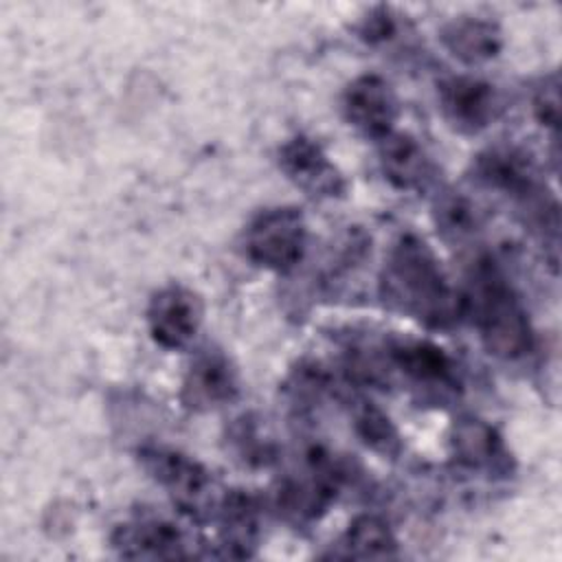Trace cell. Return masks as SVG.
Segmentation results:
<instances>
[{
	"instance_id": "24",
	"label": "cell",
	"mask_w": 562,
	"mask_h": 562,
	"mask_svg": "<svg viewBox=\"0 0 562 562\" xmlns=\"http://www.w3.org/2000/svg\"><path fill=\"white\" fill-rule=\"evenodd\" d=\"M397 31H400V24L393 11L384 4L369 9L367 15L360 18L356 26L358 37L369 46H382L386 42H393L397 37Z\"/></svg>"
},
{
	"instance_id": "23",
	"label": "cell",
	"mask_w": 562,
	"mask_h": 562,
	"mask_svg": "<svg viewBox=\"0 0 562 562\" xmlns=\"http://www.w3.org/2000/svg\"><path fill=\"white\" fill-rule=\"evenodd\" d=\"M531 112L536 116V121L551 130L553 134L558 132V123H560V77L558 72H549L544 75L531 97Z\"/></svg>"
},
{
	"instance_id": "22",
	"label": "cell",
	"mask_w": 562,
	"mask_h": 562,
	"mask_svg": "<svg viewBox=\"0 0 562 562\" xmlns=\"http://www.w3.org/2000/svg\"><path fill=\"white\" fill-rule=\"evenodd\" d=\"M329 389L331 375L316 362H299V367L292 369L283 384V391L296 411L312 408L329 393Z\"/></svg>"
},
{
	"instance_id": "8",
	"label": "cell",
	"mask_w": 562,
	"mask_h": 562,
	"mask_svg": "<svg viewBox=\"0 0 562 562\" xmlns=\"http://www.w3.org/2000/svg\"><path fill=\"white\" fill-rule=\"evenodd\" d=\"M149 336L167 351L187 349L198 336L204 321L200 294L182 283L158 288L145 310Z\"/></svg>"
},
{
	"instance_id": "19",
	"label": "cell",
	"mask_w": 562,
	"mask_h": 562,
	"mask_svg": "<svg viewBox=\"0 0 562 562\" xmlns=\"http://www.w3.org/2000/svg\"><path fill=\"white\" fill-rule=\"evenodd\" d=\"M432 220L441 237L450 244H465L481 231L479 206L461 191H439L432 204Z\"/></svg>"
},
{
	"instance_id": "10",
	"label": "cell",
	"mask_w": 562,
	"mask_h": 562,
	"mask_svg": "<svg viewBox=\"0 0 562 562\" xmlns=\"http://www.w3.org/2000/svg\"><path fill=\"white\" fill-rule=\"evenodd\" d=\"M281 173L312 200H338L347 193V180L336 162L314 138L294 134L277 149Z\"/></svg>"
},
{
	"instance_id": "3",
	"label": "cell",
	"mask_w": 562,
	"mask_h": 562,
	"mask_svg": "<svg viewBox=\"0 0 562 562\" xmlns=\"http://www.w3.org/2000/svg\"><path fill=\"white\" fill-rule=\"evenodd\" d=\"M345 481V463L325 446L314 443L301 452L296 470L279 481L274 505L288 522L299 527L312 525L329 512Z\"/></svg>"
},
{
	"instance_id": "12",
	"label": "cell",
	"mask_w": 562,
	"mask_h": 562,
	"mask_svg": "<svg viewBox=\"0 0 562 562\" xmlns=\"http://www.w3.org/2000/svg\"><path fill=\"white\" fill-rule=\"evenodd\" d=\"M340 112L360 136L378 143L395 130L400 103L384 77L364 72L345 86L340 94Z\"/></svg>"
},
{
	"instance_id": "20",
	"label": "cell",
	"mask_w": 562,
	"mask_h": 562,
	"mask_svg": "<svg viewBox=\"0 0 562 562\" xmlns=\"http://www.w3.org/2000/svg\"><path fill=\"white\" fill-rule=\"evenodd\" d=\"M351 424L358 439L384 459H397L404 450L402 435L393 419L373 402L356 400L351 408Z\"/></svg>"
},
{
	"instance_id": "1",
	"label": "cell",
	"mask_w": 562,
	"mask_h": 562,
	"mask_svg": "<svg viewBox=\"0 0 562 562\" xmlns=\"http://www.w3.org/2000/svg\"><path fill=\"white\" fill-rule=\"evenodd\" d=\"M378 292L384 307L426 329H452L463 318L461 292L450 283L432 246L417 233H404L391 244Z\"/></svg>"
},
{
	"instance_id": "21",
	"label": "cell",
	"mask_w": 562,
	"mask_h": 562,
	"mask_svg": "<svg viewBox=\"0 0 562 562\" xmlns=\"http://www.w3.org/2000/svg\"><path fill=\"white\" fill-rule=\"evenodd\" d=\"M228 446L244 465L257 468L268 465L277 459V446L270 437L261 432L259 419L252 415H241L228 430Z\"/></svg>"
},
{
	"instance_id": "9",
	"label": "cell",
	"mask_w": 562,
	"mask_h": 562,
	"mask_svg": "<svg viewBox=\"0 0 562 562\" xmlns=\"http://www.w3.org/2000/svg\"><path fill=\"white\" fill-rule=\"evenodd\" d=\"M439 112L459 134H481L503 112L501 92L474 75H450L437 81Z\"/></svg>"
},
{
	"instance_id": "11",
	"label": "cell",
	"mask_w": 562,
	"mask_h": 562,
	"mask_svg": "<svg viewBox=\"0 0 562 562\" xmlns=\"http://www.w3.org/2000/svg\"><path fill=\"white\" fill-rule=\"evenodd\" d=\"M472 178L485 189L514 198L520 206L547 191L533 156L507 143L479 151L472 160Z\"/></svg>"
},
{
	"instance_id": "4",
	"label": "cell",
	"mask_w": 562,
	"mask_h": 562,
	"mask_svg": "<svg viewBox=\"0 0 562 562\" xmlns=\"http://www.w3.org/2000/svg\"><path fill=\"white\" fill-rule=\"evenodd\" d=\"M138 463L191 520L202 522L213 518L220 496L215 494L213 474L195 457L169 446L151 443L138 448Z\"/></svg>"
},
{
	"instance_id": "18",
	"label": "cell",
	"mask_w": 562,
	"mask_h": 562,
	"mask_svg": "<svg viewBox=\"0 0 562 562\" xmlns=\"http://www.w3.org/2000/svg\"><path fill=\"white\" fill-rule=\"evenodd\" d=\"M334 555L347 560H393L400 555V542L382 516L360 514L347 525Z\"/></svg>"
},
{
	"instance_id": "17",
	"label": "cell",
	"mask_w": 562,
	"mask_h": 562,
	"mask_svg": "<svg viewBox=\"0 0 562 562\" xmlns=\"http://www.w3.org/2000/svg\"><path fill=\"white\" fill-rule=\"evenodd\" d=\"M439 40L443 48L465 66H481L496 59L505 44L501 26L476 15L452 18L441 26Z\"/></svg>"
},
{
	"instance_id": "16",
	"label": "cell",
	"mask_w": 562,
	"mask_h": 562,
	"mask_svg": "<svg viewBox=\"0 0 562 562\" xmlns=\"http://www.w3.org/2000/svg\"><path fill=\"white\" fill-rule=\"evenodd\" d=\"M378 162L386 182L397 191L422 193L437 180L435 160L408 132L393 130L378 140Z\"/></svg>"
},
{
	"instance_id": "13",
	"label": "cell",
	"mask_w": 562,
	"mask_h": 562,
	"mask_svg": "<svg viewBox=\"0 0 562 562\" xmlns=\"http://www.w3.org/2000/svg\"><path fill=\"white\" fill-rule=\"evenodd\" d=\"M448 446L457 465L468 472L485 476H509L514 472V457L503 435L476 415H461L452 422Z\"/></svg>"
},
{
	"instance_id": "5",
	"label": "cell",
	"mask_w": 562,
	"mask_h": 562,
	"mask_svg": "<svg viewBox=\"0 0 562 562\" xmlns=\"http://www.w3.org/2000/svg\"><path fill=\"white\" fill-rule=\"evenodd\" d=\"M241 248L257 268L288 274L305 257L307 222L296 206L263 209L246 224Z\"/></svg>"
},
{
	"instance_id": "7",
	"label": "cell",
	"mask_w": 562,
	"mask_h": 562,
	"mask_svg": "<svg viewBox=\"0 0 562 562\" xmlns=\"http://www.w3.org/2000/svg\"><path fill=\"white\" fill-rule=\"evenodd\" d=\"M241 391L233 360L217 347L193 353L180 382V404L191 413H213L231 406Z\"/></svg>"
},
{
	"instance_id": "14",
	"label": "cell",
	"mask_w": 562,
	"mask_h": 562,
	"mask_svg": "<svg viewBox=\"0 0 562 562\" xmlns=\"http://www.w3.org/2000/svg\"><path fill=\"white\" fill-rule=\"evenodd\" d=\"M110 544L121 558L130 560H180L193 555L187 533L173 520L156 514L134 516L116 525L110 533Z\"/></svg>"
},
{
	"instance_id": "2",
	"label": "cell",
	"mask_w": 562,
	"mask_h": 562,
	"mask_svg": "<svg viewBox=\"0 0 562 562\" xmlns=\"http://www.w3.org/2000/svg\"><path fill=\"white\" fill-rule=\"evenodd\" d=\"M461 299L463 316L472 318L490 356L514 362L533 351L536 331L529 312L494 259L479 257L472 263Z\"/></svg>"
},
{
	"instance_id": "6",
	"label": "cell",
	"mask_w": 562,
	"mask_h": 562,
	"mask_svg": "<svg viewBox=\"0 0 562 562\" xmlns=\"http://www.w3.org/2000/svg\"><path fill=\"white\" fill-rule=\"evenodd\" d=\"M386 371L400 373L411 386L432 397L461 391V375L452 356L428 338H391L382 345Z\"/></svg>"
},
{
	"instance_id": "15",
	"label": "cell",
	"mask_w": 562,
	"mask_h": 562,
	"mask_svg": "<svg viewBox=\"0 0 562 562\" xmlns=\"http://www.w3.org/2000/svg\"><path fill=\"white\" fill-rule=\"evenodd\" d=\"M217 547L226 558H252L261 540V505L244 490H228L220 496L213 518Z\"/></svg>"
}]
</instances>
